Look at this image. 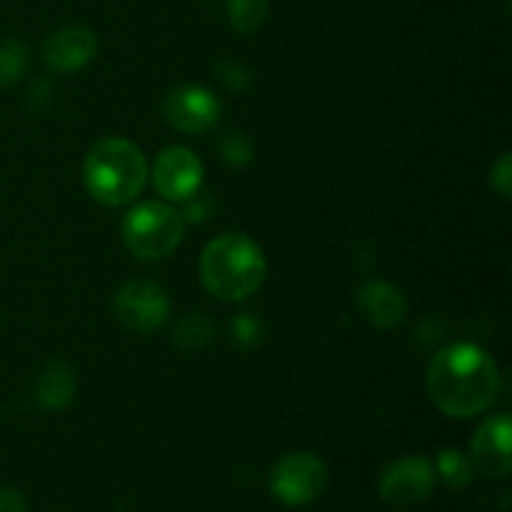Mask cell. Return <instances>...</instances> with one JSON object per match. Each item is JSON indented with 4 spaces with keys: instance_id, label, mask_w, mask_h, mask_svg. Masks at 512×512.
I'll return each mask as SVG.
<instances>
[{
    "instance_id": "obj_1",
    "label": "cell",
    "mask_w": 512,
    "mask_h": 512,
    "mask_svg": "<svg viewBox=\"0 0 512 512\" xmlns=\"http://www.w3.org/2000/svg\"><path fill=\"white\" fill-rule=\"evenodd\" d=\"M425 390L440 413L450 418H473L498 398L500 370L478 345H448L430 360Z\"/></svg>"
},
{
    "instance_id": "obj_2",
    "label": "cell",
    "mask_w": 512,
    "mask_h": 512,
    "mask_svg": "<svg viewBox=\"0 0 512 512\" xmlns=\"http://www.w3.org/2000/svg\"><path fill=\"white\" fill-rule=\"evenodd\" d=\"M265 255L243 233H223L200 255V280L213 298L238 303L258 293L265 280Z\"/></svg>"
},
{
    "instance_id": "obj_3",
    "label": "cell",
    "mask_w": 512,
    "mask_h": 512,
    "mask_svg": "<svg viewBox=\"0 0 512 512\" xmlns=\"http://www.w3.org/2000/svg\"><path fill=\"white\" fill-rule=\"evenodd\" d=\"M85 188L98 203L120 208L143 193L148 160L143 150L123 138H105L90 148L83 165Z\"/></svg>"
},
{
    "instance_id": "obj_4",
    "label": "cell",
    "mask_w": 512,
    "mask_h": 512,
    "mask_svg": "<svg viewBox=\"0 0 512 512\" xmlns=\"http://www.w3.org/2000/svg\"><path fill=\"white\" fill-rule=\"evenodd\" d=\"M183 233V215L158 200L135 205L123 218L125 248L145 263H155V260H165L168 255H173L183 240Z\"/></svg>"
},
{
    "instance_id": "obj_5",
    "label": "cell",
    "mask_w": 512,
    "mask_h": 512,
    "mask_svg": "<svg viewBox=\"0 0 512 512\" xmlns=\"http://www.w3.org/2000/svg\"><path fill=\"white\" fill-rule=\"evenodd\" d=\"M328 485V468L313 453H290L275 463L270 473V490L285 505H308L323 495Z\"/></svg>"
},
{
    "instance_id": "obj_6",
    "label": "cell",
    "mask_w": 512,
    "mask_h": 512,
    "mask_svg": "<svg viewBox=\"0 0 512 512\" xmlns=\"http://www.w3.org/2000/svg\"><path fill=\"white\" fill-rule=\"evenodd\" d=\"M115 318L133 333H153L170 315L168 293L153 280H128L113 298Z\"/></svg>"
},
{
    "instance_id": "obj_7",
    "label": "cell",
    "mask_w": 512,
    "mask_h": 512,
    "mask_svg": "<svg viewBox=\"0 0 512 512\" xmlns=\"http://www.w3.org/2000/svg\"><path fill=\"white\" fill-rule=\"evenodd\" d=\"M163 115L180 133L203 135L218 128L223 118V105L210 90L200 85H178L165 95Z\"/></svg>"
},
{
    "instance_id": "obj_8",
    "label": "cell",
    "mask_w": 512,
    "mask_h": 512,
    "mask_svg": "<svg viewBox=\"0 0 512 512\" xmlns=\"http://www.w3.org/2000/svg\"><path fill=\"white\" fill-rule=\"evenodd\" d=\"M435 488V468L428 458L408 455L383 470L380 498L395 508H413L425 503Z\"/></svg>"
},
{
    "instance_id": "obj_9",
    "label": "cell",
    "mask_w": 512,
    "mask_h": 512,
    "mask_svg": "<svg viewBox=\"0 0 512 512\" xmlns=\"http://www.w3.org/2000/svg\"><path fill=\"white\" fill-rule=\"evenodd\" d=\"M203 183V163L193 150L170 145L160 150L153 163V185L158 195L173 203H188Z\"/></svg>"
},
{
    "instance_id": "obj_10",
    "label": "cell",
    "mask_w": 512,
    "mask_h": 512,
    "mask_svg": "<svg viewBox=\"0 0 512 512\" xmlns=\"http://www.w3.org/2000/svg\"><path fill=\"white\" fill-rule=\"evenodd\" d=\"M510 418L508 415H495L485 420L473 435L470 443V463L488 478H508L512 470L510 455Z\"/></svg>"
},
{
    "instance_id": "obj_11",
    "label": "cell",
    "mask_w": 512,
    "mask_h": 512,
    "mask_svg": "<svg viewBox=\"0 0 512 512\" xmlns=\"http://www.w3.org/2000/svg\"><path fill=\"white\" fill-rule=\"evenodd\" d=\"M95 50H98V40H95L93 30L83 28V25H68V28L55 30L45 40L43 60L48 68L58 70V73H75L95 58Z\"/></svg>"
},
{
    "instance_id": "obj_12",
    "label": "cell",
    "mask_w": 512,
    "mask_h": 512,
    "mask_svg": "<svg viewBox=\"0 0 512 512\" xmlns=\"http://www.w3.org/2000/svg\"><path fill=\"white\" fill-rule=\"evenodd\" d=\"M355 300H358V308L365 315V320L380 330L398 328L408 315V300H405L403 290L393 283H385V280L365 283Z\"/></svg>"
},
{
    "instance_id": "obj_13",
    "label": "cell",
    "mask_w": 512,
    "mask_h": 512,
    "mask_svg": "<svg viewBox=\"0 0 512 512\" xmlns=\"http://www.w3.org/2000/svg\"><path fill=\"white\" fill-rule=\"evenodd\" d=\"M75 395V373L65 363H48L38 378V403L45 410L68 408Z\"/></svg>"
},
{
    "instance_id": "obj_14",
    "label": "cell",
    "mask_w": 512,
    "mask_h": 512,
    "mask_svg": "<svg viewBox=\"0 0 512 512\" xmlns=\"http://www.w3.org/2000/svg\"><path fill=\"white\" fill-rule=\"evenodd\" d=\"M268 0H228V20L238 33H255L268 20Z\"/></svg>"
},
{
    "instance_id": "obj_15",
    "label": "cell",
    "mask_w": 512,
    "mask_h": 512,
    "mask_svg": "<svg viewBox=\"0 0 512 512\" xmlns=\"http://www.w3.org/2000/svg\"><path fill=\"white\" fill-rule=\"evenodd\" d=\"M28 70V50L18 40H0V88L18 83Z\"/></svg>"
},
{
    "instance_id": "obj_16",
    "label": "cell",
    "mask_w": 512,
    "mask_h": 512,
    "mask_svg": "<svg viewBox=\"0 0 512 512\" xmlns=\"http://www.w3.org/2000/svg\"><path fill=\"white\" fill-rule=\"evenodd\" d=\"M215 325L205 315H185L175 328V343L185 350H200L213 340Z\"/></svg>"
},
{
    "instance_id": "obj_17",
    "label": "cell",
    "mask_w": 512,
    "mask_h": 512,
    "mask_svg": "<svg viewBox=\"0 0 512 512\" xmlns=\"http://www.w3.org/2000/svg\"><path fill=\"white\" fill-rule=\"evenodd\" d=\"M438 473L450 488H465L473 478V463H470L465 455H460L458 450H443L438 455Z\"/></svg>"
},
{
    "instance_id": "obj_18",
    "label": "cell",
    "mask_w": 512,
    "mask_h": 512,
    "mask_svg": "<svg viewBox=\"0 0 512 512\" xmlns=\"http://www.w3.org/2000/svg\"><path fill=\"white\" fill-rule=\"evenodd\" d=\"M220 155L225 158V163L245 165L253 158V145L240 130H233V133H225L223 140H220Z\"/></svg>"
},
{
    "instance_id": "obj_19",
    "label": "cell",
    "mask_w": 512,
    "mask_h": 512,
    "mask_svg": "<svg viewBox=\"0 0 512 512\" xmlns=\"http://www.w3.org/2000/svg\"><path fill=\"white\" fill-rule=\"evenodd\" d=\"M493 178H490V183H493V188L498 190L500 198L508 200L510 198V190H512V158L510 153H505L503 158L498 160V163L493 165Z\"/></svg>"
},
{
    "instance_id": "obj_20",
    "label": "cell",
    "mask_w": 512,
    "mask_h": 512,
    "mask_svg": "<svg viewBox=\"0 0 512 512\" xmlns=\"http://www.w3.org/2000/svg\"><path fill=\"white\" fill-rule=\"evenodd\" d=\"M233 333H235V340H240L243 345H255L258 343V335H260L258 320L238 318L233 323Z\"/></svg>"
},
{
    "instance_id": "obj_21",
    "label": "cell",
    "mask_w": 512,
    "mask_h": 512,
    "mask_svg": "<svg viewBox=\"0 0 512 512\" xmlns=\"http://www.w3.org/2000/svg\"><path fill=\"white\" fill-rule=\"evenodd\" d=\"M238 75H248V70L240 68L238 63H230V60H225V63L218 65V78L223 80L228 88L243 90L245 85H248V83H243V80H238Z\"/></svg>"
},
{
    "instance_id": "obj_22",
    "label": "cell",
    "mask_w": 512,
    "mask_h": 512,
    "mask_svg": "<svg viewBox=\"0 0 512 512\" xmlns=\"http://www.w3.org/2000/svg\"><path fill=\"white\" fill-rule=\"evenodd\" d=\"M25 498L20 490L3 488L0 490V512H25Z\"/></svg>"
}]
</instances>
